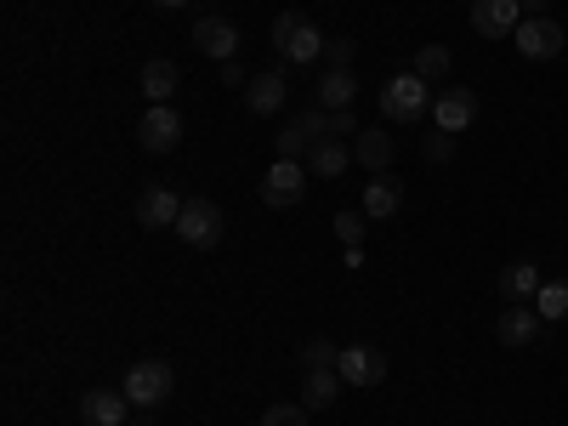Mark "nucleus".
Segmentation results:
<instances>
[{
	"label": "nucleus",
	"instance_id": "obj_1",
	"mask_svg": "<svg viewBox=\"0 0 568 426\" xmlns=\"http://www.w3.org/2000/svg\"><path fill=\"white\" fill-rule=\"evenodd\" d=\"M273 52L284 63H318L324 58V29L307 23L302 12H278L273 18Z\"/></svg>",
	"mask_w": 568,
	"mask_h": 426
},
{
	"label": "nucleus",
	"instance_id": "obj_2",
	"mask_svg": "<svg viewBox=\"0 0 568 426\" xmlns=\"http://www.w3.org/2000/svg\"><path fill=\"white\" fill-rule=\"evenodd\" d=\"M382 114L398 120V125L426 120V114H433V85H426L415 69H409V74H393V80L382 85Z\"/></svg>",
	"mask_w": 568,
	"mask_h": 426
},
{
	"label": "nucleus",
	"instance_id": "obj_3",
	"mask_svg": "<svg viewBox=\"0 0 568 426\" xmlns=\"http://www.w3.org/2000/svg\"><path fill=\"white\" fill-rule=\"evenodd\" d=\"M171 387H176V375H171L165 358H136V364L125 369V398H131L136 409H160V404L171 398Z\"/></svg>",
	"mask_w": 568,
	"mask_h": 426
},
{
	"label": "nucleus",
	"instance_id": "obj_4",
	"mask_svg": "<svg viewBox=\"0 0 568 426\" xmlns=\"http://www.w3.org/2000/svg\"><path fill=\"white\" fill-rule=\"evenodd\" d=\"M302 194H307V160H273L262 171V205L291 211V205H302Z\"/></svg>",
	"mask_w": 568,
	"mask_h": 426
},
{
	"label": "nucleus",
	"instance_id": "obj_5",
	"mask_svg": "<svg viewBox=\"0 0 568 426\" xmlns=\"http://www.w3.org/2000/svg\"><path fill=\"white\" fill-rule=\"evenodd\" d=\"M511 40H517V52H524L529 63H551V58L562 52V45H568V34H562V23H557V18H524Z\"/></svg>",
	"mask_w": 568,
	"mask_h": 426
},
{
	"label": "nucleus",
	"instance_id": "obj_6",
	"mask_svg": "<svg viewBox=\"0 0 568 426\" xmlns=\"http://www.w3.org/2000/svg\"><path fill=\"white\" fill-rule=\"evenodd\" d=\"M176 233H182V245H194V251H211V245L222 240V211H216L211 200H182Z\"/></svg>",
	"mask_w": 568,
	"mask_h": 426
},
{
	"label": "nucleus",
	"instance_id": "obj_7",
	"mask_svg": "<svg viewBox=\"0 0 568 426\" xmlns=\"http://www.w3.org/2000/svg\"><path fill=\"white\" fill-rule=\"evenodd\" d=\"M336 369H342L347 387H382L387 382V353L369 347V342H353V347H342Z\"/></svg>",
	"mask_w": 568,
	"mask_h": 426
},
{
	"label": "nucleus",
	"instance_id": "obj_8",
	"mask_svg": "<svg viewBox=\"0 0 568 426\" xmlns=\"http://www.w3.org/2000/svg\"><path fill=\"white\" fill-rule=\"evenodd\" d=\"M471 120H478V91H471V85H444L438 98H433V125L438 131L460 136Z\"/></svg>",
	"mask_w": 568,
	"mask_h": 426
},
{
	"label": "nucleus",
	"instance_id": "obj_9",
	"mask_svg": "<svg viewBox=\"0 0 568 426\" xmlns=\"http://www.w3.org/2000/svg\"><path fill=\"white\" fill-rule=\"evenodd\" d=\"M524 23V0H471V29L484 40H506Z\"/></svg>",
	"mask_w": 568,
	"mask_h": 426
},
{
	"label": "nucleus",
	"instance_id": "obj_10",
	"mask_svg": "<svg viewBox=\"0 0 568 426\" xmlns=\"http://www.w3.org/2000/svg\"><path fill=\"white\" fill-rule=\"evenodd\" d=\"M136 142H142L149 154H171L176 142H182V120H176V109H171V103H154L149 114L136 120Z\"/></svg>",
	"mask_w": 568,
	"mask_h": 426
},
{
	"label": "nucleus",
	"instance_id": "obj_11",
	"mask_svg": "<svg viewBox=\"0 0 568 426\" xmlns=\"http://www.w3.org/2000/svg\"><path fill=\"white\" fill-rule=\"evenodd\" d=\"M540 313H535V302H506L500 307V318H495V342L500 347H529L535 336H540Z\"/></svg>",
	"mask_w": 568,
	"mask_h": 426
},
{
	"label": "nucleus",
	"instance_id": "obj_12",
	"mask_svg": "<svg viewBox=\"0 0 568 426\" xmlns=\"http://www.w3.org/2000/svg\"><path fill=\"white\" fill-rule=\"evenodd\" d=\"M194 52H205L211 63H233V58H240V23L200 18V23H194Z\"/></svg>",
	"mask_w": 568,
	"mask_h": 426
},
{
	"label": "nucleus",
	"instance_id": "obj_13",
	"mask_svg": "<svg viewBox=\"0 0 568 426\" xmlns=\"http://www.w3.org/2000/svg\"><path fill=\"white\" fill-rule=\"evenodd\" d=\"M284 98H291V80H284V69H262V74H251V85H245V103H251V114H278L284 109Z\"/></svg>",
	"mask_w": 568,
	"mask_h": 426
},
{
	"label": "nucleus",
	"instance_id": "obj_14",
	"mask_svg": "<svg viewBox=\"0 0 568 426\" xmlns=\"http://www.w3.org/2000/svg\"><path fill=\"white\" fill-rule=\"evenodd\" d=\"M307 171L324 176V182L347 176V171H353V142H342V136H318L313 149H307Z\"/></svg>",
	"mask_w": 568,
	"mask_h": 426
},
{
	"label": "nucleus",
	"instance_id": "obj_15",
	"mask_svg": "<svg viewBox=\"0 0 568 426\" xmlns=\"http://www.w3.org/2000/svg\"><path fill=\"white\" fill-rule=\"evenodd\" d=\"M125 409H131V398L114 393V387H91L80 398V420L85 426H125Z\"/></svg>",
	"mask_w": 568,
	"mask_h": 426
},
{
	"label": "nucleus",
	"instance_id": "obj_16",
	"mask_svg": "<svg viewBox=\"0 0 568 426\" xmlns=\"http://www.w3.org/2000/svg\"><path fill=\"white\" fill-rule=\"evenodd\" d=\"M353 160H358V171H369V176L393 171V136H387L382 125H364V131L353 136Z\"/></svg>",
	"mask_w": 568,
	"mask_h": 426
},
{
	"label": "nucleus",
	"instance_id": "obj_17",
	"mask_svg": "<svg viewBox=\"0 0 568 426\" xmlns=\"http://www.w3.org/2000/svg\"><path fill=\"white\" fill-rule=\"evenodd\" d=\"M398 205H404V182L393 176V171H382V176H369V187H364V216L369 222H387V216H398Z\"/></svg>",
	"mask_w": 568,
	"mask_h": 426
},
{
	"label": "nucleus",
	"instance_id": "obj_18",
	"mask_svg": "<svg viewBox=\"0 0 568 426\" xmlns=\"http://www.w3.org/2000/svg\"><path fill=\"white\" fill-rule=\"evenodd\" d=\"M540 284H546L540 262H506V267H500V296H506V302H535Z\"/></svg>",
	"mask_w": 568,
	"mask_h": 426
},
{
	"label": "nucleus",
	"instance_id": "obj_19",
	"mask_svg": "<svg viewBox=\"0 0 568 426\" xmlns=\"http://www.w3.org/2000/svg\"><path fill=\"white\" fill-rule=\"evenodd\" d=\"M176 216H182V200L171 194V187H142V200H136L142 227H176Z\"/></svg>",
	"mask_w": 568,
	"mask_h": 426
},
{
	"label": "nucleus",
	"instance_id": "obj_20",
	"mask_svg": "<svg viewBox=\"0 0 568 426\" xmlns=\"http://www.w3.org/2000/svg\"><path fill=\"white\" fill-rule=\"evenodd\" d=\"M342 369H302V404L307 409H329V404H336L342 398Z\"/></svg>",
	"mask_w": 568,
	"mask_h": 426
},
{
	"label": "nucleus",
	"instance_id": "obj_21",
	"mask_svg": "<svg viewBox=\"0 0 568 426\" xmlns=\"http://www.w3.org/2000/svg\"><path fill=\"white\" fill-rule=\"evenodd\" d=\"M176 85H182V74H176L171 58L142 63V91H149V103H171V98H176Z\"/></svg>",
	"mask_w": 568,
	"mask_h": 426
},
{
	"label": "nucleus",
	"instance_id": "obj_22",
	"mask_svg": "<svg viewBox=\"0 0 568 426\" xmlns=\"http://www.w3.org/2000/svg\"><path fill=\"white\" fill-rule=\"evenodd\" d=\"M353 98H358L353 69H329V74L318 80V109H353Z\"/></svg>",
	"mask_w": 568,
	"mask_h": 426
},
{
	"label": "nucleus",
	"instance_id": "obj_23",
	"mask_svg": "<svg viewBox=\"0 0 568 426\" xmlns=\"http://www.w3.org/2000/svg\"><path fill=\"white\" fill-rule=\"evenodd\" d=\"M535 313H540L546 324H562V318H568V278H546V284H540Z\"/></svg>",
	"mask_w": 568,
	"mask_h": 426
},
{
	"label": "nucleus",
	"instance_id": "obj_24",
	"mask_svg": "<svg viewBox=\"0 0 568 426\" xmlns=\"http://www.w3.org/2000/svg\"><path fill=\"white\" fill-rule=\"evenodd\" d=\"M449 69H455V52H449V45H420V52H415V74H420L426 85L444 80Z\"/></svg>",
	"mask_w": 568,
	"mask_h": 426
},
{
	"label": "nucleus",
	"instance_id": "obj_25",
	"mask_svg": "<svg viewBox=\"0 0 568 426\" xmlns=\"http://www.w3.org/2000/svg\"><path fill=\"white\" fill-rule=\"evenodd\" d=\"M273 149H278V160H302V154L313 149V136H307V125L296 120V125H284V131L273 136Z\"/></svg>",
	"mask_w": 568,
	"mask_h": 426
},
{
	"label": "nucleus",
	"instance_id": "obj_26",
	"mask_svg": "<svg viewBox=\"0 0 568 426\" xmlns=\"http://www.w3.org/2000/svg\"><path fill=\"white\" fill-rule=\"evenodd\" d=\"M336 358H342V347L324 342V336H313V342L302 347V369H336Z\"/></svg>",
	"mask_w": 568,
	"mask_h": 426
},
{
	"label": "nucleus",
	"instance_id": "obj_27",
	"mask_svg": "<svg viewBox=\"0 0 568 426\" xmlns=\"http://www.w3.org/2000/svg\"><path fill=\"white\" fill-rule=\"evenodd\" d=\"M420 154L433 160V165H449V160H455V136L433 125V131H426V142H420Z\"/></svg>",
	"mask_w": 568,
	"mask_h": 426
},
{
	"label": "nucleus",
	"instance_id": "obj_28",
	"mask_svg": "<svg viewBox=\"0 0 568 426\" xmlns=\"http://www.w3.org/2000/svg\"><path fill=\"white\" fill-rule=\"evenodd\" d=\"M364 227H369V216H364V211H358V216H353V211H336V240H342L347 251H353V245H364Z\"/></svg>",
	"mask_w": 568,
	"mask_h": 426
},
{
	"label": "nucleus",
	"instance_id": "obj_29",
	"mask_svg": "<svg viewBox=\"0 0 568 426\" xmlns=\"http://www.w3.org/2000/svg\"><path fill=\"white\" fill-rule=\"evenodd\" d=\"M262 426H307V404H267Z\"/></svg>",
	"mask_w": 568,
	"mask_h": 426
},
{
	"label": "nucleus",
	"instance_id": "obj_30",
	"mask_svg": "<svg viewBox=\"0 0 568 426\" xmlns=\"http://www.w3.org/2000/svg\"><path fill=\"white\" fill-rule=\"evenodd\" d=\"M353 52H358V45H353L347 34H329V40H324V63H329V69H353Z\"/></svg>",
	"mask_w": 568,
	"mask_h": 426
},
{
	"label": "nucleus",
	"instance_id": "obj_31",
	"mask_svg": "<svg viewBox=\"0 0 568 426\" xmlns=\"http://www.w3.org/2000/svg\"><path fill=\"white\" fill-rule=\"evenodd\" d=\"M358 120H353V109H324V136H342V142H353L358 131H353Z\"/></svg>",
	"mask_w": 568,
	"mask_h": 426
},
{
	"label": "nucleus",
	"instance_id": "obj_32",
	"mask_svg": "<svg viewBox=\"0 0 568 426\" xmlns=\"http://www.w3.org/2000/svg\"><path fill=\"white\" fill-rule=\"evenodd\" d=\"M216 85H233V91H245V85H251V74H245L240 63H222V74H216Z\"/></svg>",
	"mask_w": 568,
	"mask_h": 426
},
{
	"label": "nucleus",
	"instance_id": "obj_33",
	"mask_svg": "<svg viewBox=\"0 0 568 426\" xmlns=\"http://www.w3.org/2000/svg\"><path fill=\"white\" fill-rule=\"evenodd\" d=\"M546 7L551 0H524V18H546Z\"/></svg>",
	"mask_w": 568,
	"mask_h": 426
},
{
	"label": "nucleus",
	"instance_id": "obj_34",
	"mask_svg": "<svg viewBox=\"0 0 568 426\" xmlns=\"http://www.w3.org/2000/svg\"><path fill=\"white\" fill-rule=\"evenodd\" d=\"M154 7H165V12H176V7H187V0H154Z\"/></svg>",
	"mask_w": 568,
	"mask_h": 426
}]
</instances>
